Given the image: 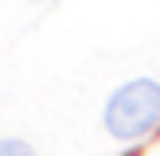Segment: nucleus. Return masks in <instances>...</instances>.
<instances>
[{
    "mask_svg": "<svg viewBox=\"0 0 160 156\" xmlns=\"http://www.w3.org/2000/svg\"><path fill=\"white\" fill-rule=\"evenodd\" d=\"M160 125V82L133 78L106 101V129L117 140H137Z\"/></svg>",
    "mask_w": 160,
    "mask_h": 156,
    "instance_id": "obj_1",
    "label": "nucleus"
},
{
    "mask_svg": "<svg viewBox=\"0 0 160 156\" xmlns=\"http://www.w3.org/2000/svg\"><path fill=\"white\" fill-rule=\"evenodd\" d=\"M0 156H35V152L23 140H0Z\"/></svg>",
    "mask_w": 160,
    "mask_h": 156,
    "instance_id": "obj_2",
    "label": "nucleus"
}]
</instances>
